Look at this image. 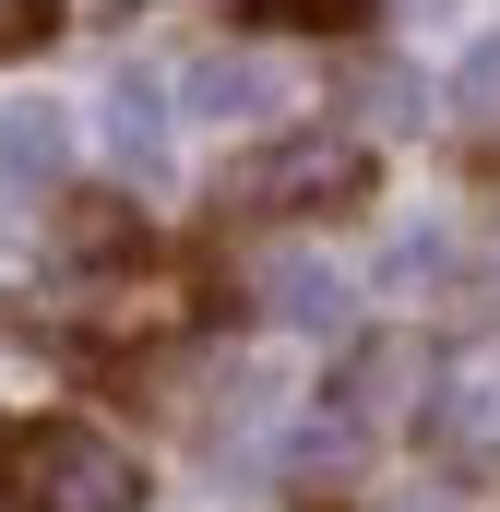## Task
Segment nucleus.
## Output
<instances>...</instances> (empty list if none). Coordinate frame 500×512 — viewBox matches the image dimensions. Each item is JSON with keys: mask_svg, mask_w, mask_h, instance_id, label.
Here are the masks:
<instances>
[{"mask_svg": "<svg viewBox=\"0 0 500 512\" xmlns=\"http://www.w3.org/2000/svg\"><path fill=\"white\" fill-rule=\"evenodd\" d=\"M0 512H143V477L108 429H24L0 465Z\"/></svg>", "mask_w": 500, "mask_h": 512, "instance_id": "1", "label": "nucleus"}, {"mask_svg": "<svg viewBox=\"0 0 500 512\" xmlns=\"http://www.w3.org/2000/svg\"><path fill=\"white\" fill-rule=\"evenodd\" d=\"M215 203L227 215H346V203H370V155L346 131H298V143H262Z\"/></svg>", "mask_w": 500, "mask_h": 512, "instance_id": "2", "label": "nucleus"}, {"mask_svg": "<svg viewBox=\"0 0 500 512\" xmlns=\"http://www.w3.org/2000/svg\"><path fill=\"white\" fill-rule=\"evenodd\" d=\"M405 393H417V334H358V346H346V370H334V382H322V405H310L298 453H310V465H346L370 429H393V417H405Z\"/></svg>", "mask_w": 500, "mask_h": 512, "instance_id": "3", "label": "nucleus"}, {"mask_svg": "<svg viewBox=\"0 0 500 512\" xmlns=\"http://www.w3.org/2000/svg\"><path fill=\"white\" fill-rule=\"evenodd\" d=\"M429 453L441 465H500V346H465L429 393Z\"/></svg>", "mask_w": 500, "mask_h": 512, "instance_id": "4", "label": "nucleus"}, {"mask_svg": "<svg viewBox=\"0 0 500 512\" xmlns=\"http://www.w3.org/2000/svg\"><path fill=\"white\" fill-rule=\"evenodd\" d=\"M60 167H72V120H60V108H12V120H0V179H12V191H48Z\"/></svg>", "mask_w": 500, "mask_h": 512, "instance_id": "5", "label": "nucleus"}, {"mask_svg": "<svg viewBox=\"0 0 500 512\" xmlns=\"http://www.w3.org/2000/svg\"><path fill=\"white\" fill-rule=\"evenodd\" d=\"M262 310L298 322V334H334V322H346V286H334L322 262H262Z\"/></svg>", "mask_w": 500, "mask_h": 512, "instance_id": "6", "label": "nucleus"}, {"mask_svg": "<svg viewBox=\"0 0 500 512\" xmlns=\"http://www.w3.org/2000/svg\"><path fill=\"white\" fill-rule=\"evenodd\" d=\"M60 251L72 262H143V215L131 203H72L60 215Z\"/></svg>", "mask_w": 500, "mask_h": 512, "instance_id": "7", "label": "nucleus"}, {"mask_svg": "<svg viewBox=\"0 0 500 512\" xmlns=\"http://www.w3.org/2000/svg\"><path fill=\"white\" fill-rule=\"evenodd\" d=\"M108 143H120V167H167V108H155V84H120V96H108Z\"/></svg>", "mask_w": 500, "mask_h": 512, "instance_id": "8", "label": "nucleus"}, {"mask_svg": "<svg viewBox=\"0 0 500 512\" xmlns=\"http://www.w3.org/2000/svg\"><path fill=\"white\" fill-rule=\"evenodd\" d=\"M191 96H203V108H215V120H239V108H262V96H274V84H262V60H250V48H215V60H203V72H191Z\"/></svg>", "mask_w": 500, "mask_h": 512, "instance_id": "9", "label": "nucleus"}, {"mask_svg": "<svg viewBox=\"0 0 500 512\" xmlns=\"http://www.w3.org/2000/svg\"><path fill=\"white\" fill-rule=\"evenodd\" d=\"M453 96H465V120H500V36L465 60V84H453Z\"/></svg>", "mask_w": 500, "mask_h": 512, "instance_id": "10", "label": "nucleus"}, {"mask_svg": "<svg viewBox=\"0 0 500 512\" xmlns=\"http://www.w3.org/2000/svg\"><path fill=\"white\" fill-rule=\"evenodd\" d=\"M48 24H60V0H0V48H36Z\"/></svg>", "mask_w": 500, "mask_h": 512, "instance_id": "11", "label": "nucleus"}, {"mask_svg": "<svg viewBox=\"0 0 500 512\" xmlns=\"http://www.w3.org/2000/svg\"><path fill=\"white\" fill-rule=\"evenodd\" d=\"M262 12H274V24H358L370 0H262Z\"/></svg>", "mask_w": 500, "mask_h": 512, "instance_id": "12", "label": "nucleus"}]
</instances>
